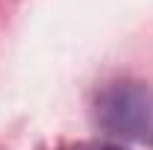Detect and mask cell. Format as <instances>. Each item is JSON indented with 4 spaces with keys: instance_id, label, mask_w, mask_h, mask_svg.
Returning <instances> with one entry per match:
<instances>
[{
    "instance_id": "obj_1",
    "label": "cell",
    "mask_w": 153,
    "mask_h": 150,
    "mask_svg": "<svg viewBox=\"0 0 153 150\" xmlns=\"http://www.w3.org/2000/svg\"><path fill=\"white\" fill-rule=\"evenodd\" d=\"M91 121L118 141L153 147V88L138 79L103 82L91 97Z\"/></svg>"
},
{
    "instance_id": "obj_2",
    "label": "cell",
    "mask_w": 153,
    "mask_h": 150,
    "mask_svg": "<svg viewBox=\"0 0 153 150\" xmlns=\"http://www.w3.org/2000/svg\"><path fill=\"white\" fill-rule=\"evenodd\" d=\"M91 150H124V147H112V144H106V147H91Z\"/></svg>"
}]
</instances>
